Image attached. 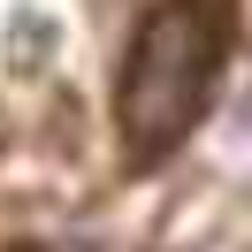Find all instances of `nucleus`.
Wrapping results in <instances>:
<instances>
[{
    "instance_id": "obj_1",
    "label": "nucleus",
    "mask_w": 252,
    "mask_h": 252,
    "mask_svg": "<svg viewBox=\"0 0 252 252\" xmlns=\"http://www.w3.org/2000/svg\"><path fill=\"white\" fill-rule=\"evenodd\" d=\"M214 77H221V16L199 0H160L130 38L123 92H115L130 160H160L168 145H184V130L214 99Z\"/></svg>"
}]
</instances>
